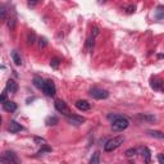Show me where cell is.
Listing matches in <instances>:
<instances>
[{
	"label": "cell",
	"mask_w": 164,
	"mask_h": 164,
	"mask_svg": "<svg viewBox=\"0 0 164 164\" xmlns=\"http://www.w3.org/2000/svg\"><path fill=\"white\" fill-rule=\"evenodd\" d=\"M135 155H136V149H128L126 151L127 158H132V157H135Z\"/></svg>",
	"instance_id": "cell-24"
},
{
	"label": "cell",
	"mask_w": 164,
	"mask_h": 164,
	"mask_svg": "<svg viewBox=\"0 0 164 164\" xmlns=\"http://www.w3.org/2000/svg\"><path fill=\"white\" fill-rule=\"evenodd\" d=\"M123 141H124L123 136H115V137H113V139L108 140L104 144V151L109 153V151H113V150L118 149L119 146L123 144Z\"/></svg>",
	"instance_id": "cell-1"
},
{
	"label": "cell",
	"mask_w": 164,
	"mask_h": 164,
	"mask_svg": "<svg viewBox=\"0 0 164 164\" xmlns=\"http://www.w3.org/2000/svg\"><path fill=\"white\" fill-rule=\"evenodd\" d=\"M0 162L3 164H21V159L14 151H4L0 157Z\"/></svg>",
	"instance_id": "cell-3"
},
{
	"label": "cell",
	"mask_w": 164,
	"mask_h": 164,
	"mask_svg": "<svg viewBox=\"0 0 164 164\" xmlns=\"http://www.w3.org/2000/svg\"><path fill=\"white\" fill-rule=\"evenodd\" d=\"M8 129H9L10 133H17L19 131H23V126H21V124L17 122V120H10L9 122V126H8Z\"/></svg>",
	"instance_id": "cell-9"
},
{
	"label": "cell",
	"mask_w": 164,
	"mask_h": 164,
	"mask_svg": "<svg viewBox=\"0 0 164 164\" xmlns=\"http://www.w3.org/2000/svg\"><path fill=\"white\" fill-rule=\"evenodd\" d=\"M57 123H58V118L57 117H49V118H46V124L47 126H57Z\"/></svg>",
	"instance_id": "cell-17"
},
{
	"label": "cell",
	"mask_w": 164,
	"mask_h": 164,
	"mask_svg": "<svg viewBox=\"0 0 164 164\" xmlns=\"http://www.w3.org/2000/svg\"><path fill=\"white\" fill-rule=\"evenodd\" d=\"M90 164H100V153L95 151L92 154L91 159H90Z\"/></svg>",
	"instance_id": "cell-14"
},
{
	"label": "cell",
	"mask_w": 164,
	"mask_h": 164,
	"mask_svg": "<svg viewBox=\"0 0 164 164\" xmlns=\"http://www.w3.org/2000/svg\"><path fill=\"white\" fill-rule=\"evenodd\" d=\"M12 59H13V62H14L16 66H22V59H21V57H19V54H18V51H17V50L12 51Z\"/></svg>",
	"instance_id": "cell-13"
},
{
	"label": "cell",
	"mask_w": 164,
	"mask_h": 164,
	"mask_svg": "<svg viewBox=\"0 0 164 164\" xmlns=\"http://www.w3.org/2000/svg\"><path fill=\"white\" fill-rule=\"evenodd\" d=\"M90 96L96 99V100H104V99L109 98V92L106 90H103V89H96L94 87L90 90Z\"/></svg>",
	"instance_id": "cell-5"
},
{
	"label": "cell",
	"mask_w": 164,
	"mask_h": 164,
	"mask_svg": "<svg viewBox=\"0 0 164 164\" xmlns=\"http://www.w3.org/2000/svg\"><path fill=\"white\" fill-rule=\"evenodd\" d=\"M98 35H99V28H98V27H94V28H92V37L98 36Z\"/></svg>",
	"instance_id": "cell-30"
},
{
	"label": "cell",
	"mask_w": 164,
	"mask_h": 164,
	"mask_svg": "<svg viewBox=\"0 0 164 164\" xmlns=\"http://www.w3.org/2000/svg\"><path fill=\"white\" fill-rule=\"evenodd\" d=\"M17 90H18V85L14 80H9L7 82V86H5V91L7 92H10V94H16Z\"/></svg>",
	"instance_id": "cell-10"
},
{
	"label": "cell",
	"mask_w": 164,
	"mask_h": 164,
	"mask_svg": "<svg viewBox=\"0 0 164 164\" xmlns=\"http://www.w3.org/2000/svg\"><path fill=\"white\" fill-rule=\"evenodd\" d=\"M54 105H55V109H57L59 113H62L64 115H69V108H68V105L63 100H57L54 103Z\"/></svg>",
	"instance_id": "cell-6"
},
{
	"label": "cell",
	"mask_w": 164,
	"mask_h": 164,
	"mask_svg": "<svg viewBox=\"0 0 164 164\" xmlns=\"http://www.w3.org/2000/svg\"><path fill=\"white\" fill-rule=\"evenodd\" d=\"M158 162L160 164H164V154H158Z\"/></svg>",
	"instance_id": "cell-29"
},
{
	"label": "cell",
	"mask_w": 164,
	"mask_h": 164,
	"mask_svg": "<svg viewBox=\"0 0 164 164\" xmlns=\"http://www.w3.org/2000/svg\"><path fill=\"white\" fill-rule=\"evenodd\" d=\"M8 27H9L10 30L14 28V26H16V19L14 18H8Z\"/></svg>",
	"instance_id": "cell-25"
},
{
	"label": "cell",
	"mask_w": 164,
	"mask_h": 164,
	"mask_svg": "<svg viewBox=\"0 0 164 164\" xmlns=\"http://www.w3.org/2000/svg\"><path fill=\"white\" fill-rule=\"evenodd\" d=\"M0 101H1V104H4V103H7V92H3V94H1V98H0Z\"/></svg>",
	"instance_id": "cell-28"
},
{
	"label": "cell",
	"mask_w": 164,
	"mask_h": 164,
	"mask_svg": "<svg viewBox=\"0 0 164 164\" xmlns=\"http://www.w3.org/2000/svg\"><path fill=\"white\" fill-rule=\"evenodd\" d=\"M86 47H87L89 51H92V47H94V37H90L86 40Z\"/></svg>",
	"instance_id": "cell-18"
},
{
	"label": "cell",
	"mask_w": 164,
	"mask_h": 164,
	"mask_svg": "<svg viewBox=\"0 0 164 164\" xmlns=\"http://www.w3.org/2000/svg\"><path fill=\"white\" fill-rule=\"evenodd\" d=\"M140 118L145 119V120H149V122H154L155 117H150V115H140Z\"/></svg>",
	"instance_id": "cell-26"
},
{
	"label": "cell",
	"mask_w": 164,
	"mask_h": 164,
	"mask_svg": "<svg viewBox=\"0 0 164 164\" xmlns=\"http://www.w3.org/2000/svg\"><path fill=\"white\" fill-rule=\"evenodd\" d=\"M42 92H44L46 96H54L55 92H57V87H55V83L51 80H46L42 85Z\"/></svg>",
	"instance_id": "cell-4"
},
{
	"label": "cell",
	"mask_w": 164,
	"mask_h": 164,
	"mask_svg": "<svg viewBox=\"0 0 164 164\" xmlns=\"http://www.w3.org/2000/svg\"><path fill=\"white\" fill-rule=\"evenodd\" d=\"M33 42H35V33H33V32H30L28 36H27V44H28V45H32Z\"/></svg>",
	"instance_id": "cell-20"
},
{
	"label": "cell",
	"mask_w": 164,
	"mask_h": 164,
	"mask_svg": "<svg viewBox=\"0 0 164 164\" xmlns=\"http://www.w3.org/2000/svg\"><path fill=\"white\" fill-rule=\"evenodd\" d=\"M5 13H7V10H5V8H4V7H1V8H0V14H1V19H5Z\"/></svg>",
	"instance_id": "cell-27"
},
{
	"label": "cell",
	"mask_w": 164,
	"mask_h": 164,
	"mask_svg": "<svg viewBox=\"0 0 164 164\" xmlns=\"http://www.w3.org/2000/svg\"><path fill=\"white\" fill-rule=\"evenodd\" d=\"M75 106L81 112H86V110L91 109V104H90L87 100H77L75 103Z\"/></svg>",
	"instance_id": "cell-8"
},
{
	"label": "cell",
	"mask_w": 164,
	"mask_h": 164,
	"mask_svg": "<svg viewBox=\"0 0 164 164\" xmlns=\"http://www.w3.org/2000/svg\"><path fill=\"white\" fill-rule=\"evenodd\" d=\"M46 45H47V40H46L45 37H40V38H38V46H40V47H45Z\"/></svg>",
	"instance_id": "cell-23"
},
{
	"label": "cell",
	"mask_w": 164,
	"mask_h": 164,
	"mask_svg": "<svg viewBox=\"0 0 164 164\" xmlns=\"http://www.w3.org/2000/svg\"><path fill=\"white\" fill-rule=\"evenodd\" d=\"M148 133H149V135L151 136V137H155V139H160V140L164 139V133L160 132V131H149Z\"/></svg>",
	"instance_id": "cell-15"
},
{
	"label": "cell",
	"mask_w": 164,
	"mask_h": 164,
	"mask_svg": "<svg viewBox=\"0 0 164 164\" xmlns=\"http://www.w3.org/2000/svg\"><path fill=\"white\" fill-rule=\"evenodd\" d=\"M128 126H129V120L126 117H123V115H119L114 122H112V129L114 132H122Z\"/></svg>",
	"instance_id": "cell-2"
},
{
	"label": "cell",
	"mask_w": 164,
	"mask_h": 164,
	"mask_svg": "<svg viewBox=\"0 0 164 164\" xmlns=\"http://www.w3.org/2000/svg\"><path fill=\"white\" fill-rule=\"evenodd\" d=\"M3 108H4V110H7V112H9V113H13V112H16L17 110V104L14 101H7V103H4L3 104Z\"/></svg>",
	"instance_id": "cell-12"
},
{
	"label": "cell",
	"mask_w": 164,
	"mask_h": 164,
	"mask_svg": "<svg viewBox=\"0 0 164 164\" xmlns=\"http://www.w3.org/2000/svg\"><path fill=\"white\" fill-rule=\"evenodd\" d=\"M67 120L68 123L73 124V126H81V124H83L86 122V118L83 117H80V115H67Z\"/></svg>",
	"instance_id": "cell-7"
},
{
	"label": "cell",
	"mask_w": 164,
	"mask_h": 164,
	"mask_svg": "<svg viewBox=\"0 0 164 164\" xmlns=\"http://www.w3.org/2000/svg\"><path fill=\"white\" fill-rule=\"evenodd\" d=\"M141 153H142L144 162H145L146 164H150V162H151V151H150V149L146 148V146H144V148L141 149Z\"/></svg>",
	"instance_id": "cell-11"
},
{
	"label": "cell",
	"mask_w": 164,
	"mask_h": 164,
	"mask_svg": "<svg viewBox=\"0 0 164 164\" xmlns=\"http://www.w3.org/2000/svg\"><path fill=\"white\" fill-rule=\"evenodd\" d=\"M33 140H35L36 144L41 145V146H45V145H46V140H45V139H41V137H35Z\"/></svg>",
	"instance_id": "cell-22"
},
{
	"label": "cell",
	"mask_w": 164,
	"mask_h": 164,
	"mask_svg": "<svg viewBox=\"0 0 164 164\" xmlns=\"http://www.w3.org/2000/svg\"><path fill=\"white\" fill-rule=\"evenodd\" d=\"M44 82L45 81H42V78L41 77H33V85L36 86V87H38V89H42V85H44Z\"/></svg>",
	"instance_id": "cell-16"
},
{
	"label": "cell",
	"mask_w": 164,
	"mask_h": 164,
	"mask_svg": "<svg viewBox=\"0 0 164 164\" xmlns=\"http://www.w3.org/2000/svg\"><path fill=\"white\" fill-rule=\"evenodd\" d=\"M59 63H60V59L59 58H54V59H51L50 66H51V68H58Z\"/></svg>",
	"instance_id": "cell-21"
},
{
	"label": "cell",
	"mask_w": 164,
	"mask_h": 164,
	"mask_svg": "<svg viewBox=\"0 0 164 164\" xmlns=\"http://www.w3.org/2000/svg\"><path fill=\"white\" fill-rule=\"evenodd\" d=\"M157 18L163 19L164 18V7H159L157 9Z\"/></svg>",
	"instance_id": "cell-19"
}]
</instances>
